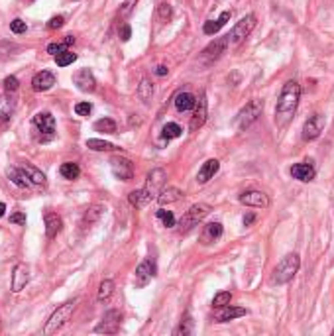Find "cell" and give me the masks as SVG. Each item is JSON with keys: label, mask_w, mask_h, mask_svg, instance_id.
Segmentation results:
<instances>
[{"label": "cell", "mask_w": 334, "mask_h": 336, "mask_svg": "<svg viewBox=\"0 0 334 336\" xmlns=\"http://www.w3.org/2000/svg\"><path fill=\"white\" fill-rule=\"evenodd\" d=\"M301 101V85L297 81H287L283 85L277 105H275V124L277 128H285L287 124L293 120L297 106Z\"/></svg>", "instance_id": "1"}, {"label": "cell", "mask_w": 334, "mask_h": 336, "mask_svg": "<svg viewBox=\"0 0 334 336\" xmlns=\"http://www.w3.org/2000/svg\"><path fill=\"white\" fill-rule=\"evenodd\" d=\"M299 265H301L299 254H287L285 258H281V262L275 265V269H273V283H277V285L289 283L297 275Z\"/></svg>", "instance_id": "2"}, {"label": "cell", "mask_w": 334, "mask_h": 336, "mask_svg": "<svg viewBox=\"0 0 334 336\" xmlns=\"http://www.w3.org/2000/svg\"><path fill=\"white\" fill-rule=\"evenodd\" d=\"M75 307H77V299L73 301H67V303H63V305H59L55 311L52 313V317L47 318V322H45V326H43V334H55L67 320L71 318L73 315V311H75Z\"/></svg>", "instance_id": "3"}, {"label": "cell", "mask_w": 334, "mask_h": 336, "mask_svg": "<svg viewBox=\"0 0 334 336\" xmlns=\"http://www.w3.org/2000/svg\"><path fill=\"white\" fill-rule=\"evenodd\" d=\"M262 110H264V101H260V99H252V101H250V103L236 114V120H234L236 128H238V130H248L252 124L262 116Z\"/></svg>", "instance_id": "4"}, {"label": "cell", "mask_w": 334, "mask_h": 336, "mask_svg": "<svg viewBox=\"0 0 334 336\" xmlns=\"http://www.w3.org/2000/svg\"><path fill=\"white\" fill-rule=\"evenodd\" d=\"M256 28V16L254 14H248L240 22H236V26L230 30L228 37V45H238L240 41H244L248 35L252 34V30Z\"/></svg>", "instance_id": "5"}, {"label": "cell", "mask_w": 334, "mask_h": 336, "mask_svg": "<svg viewBox=\"0 0 334 336\" xmlns=\"http://www.w3.org/2000/svg\"><path fill=\"white\" fill-rule=\"evenodd\" d=\"M211 211H212V207L207 205V203H197V205H193L189 211L185 212V216L181 218V230L187 232L189 228L197 226L207 214H211Z\"/></svg>", "instance_id": "6"}, {"label": "cell", "mask_w": 334, "mask_h": 336, "mask_svg": "<svg viewBox=\"0 0 334 336\" xmlns=\"http://www.w3.org/2000/svg\"><path fill=\"white\" fill-rule=\"evenodd\" d=\"M34 126L37 128V132H41V136L37 138L39 141H50L53 138L55 118H53L50 112H37L34 116Z\"/></svg>", "instance_id": "7"}, {"label": "cell", "mask_w": 334, "mask_h": 336, "mask_svg": "<svg viewBox=\"0 0 334 336\" xmlns=\"http://www.w3.org/2000/svg\"><path fill=\"white\" fill-rule=\"evenodd\" d=\"M322 130H324V116L317 112V114L309 116L305 120V124H303V140L305 141L317 140L318 136L322 134Z\"/></svg>", "instance_id": "8"}, {"label": "cell", "mask_w": 334, "mask_h": 336, "mask_svg": "<svg viewBox=\"0 0 334 336\" xmlns=\"http://www.w3.org/2000/svg\"><path fill=\"white\" fill-rule=\"evenodd\" d=\"M120 320H122V313L116 311V309H112V311H108L105 317H103V320L97 324L94 332H101V334H114V332H118V328H120Z\"/></svg>", "instance_id": "9"}, {"label": "cell", "mask_w": 334, "mask_h": 336, "mask_svg": "<svg viewBox=\"0 0 334 336\" xmlns=\"http://www.w3.org/2000/svg\"><path fill=\"white\" fill-rule=\"evenodd\" d=\"M110 169H112L114 177L120 181H130L134 177V165L126 158H112L110 159Z\"/></svg>", "instance_id": "10"}, {"label": "cell", "mask_w": 334, "mask_h": 336, "mask_svg": "<svg viewBox=\"0 0 334 336\" xmlns=\"http://www.w3.org/2000/svg\"><path fill=\"white\" fill-rule=\"evenodd\" d=\"M228 47V37L224 35V37H218V39H214L212 43H209L207 47H205V52H203V61L207 63V65H211L212 61H216L222 53H224V50Z\"/></svg>", "instance_id": "11"}, {"label": "cell", "mask_w": 334, "mask_h": 336, "mask_svg": "<svg viewBox=\"0 0 334 336\" xmlns=\"http://www.w3.org/2000/svg\"><path fill=\"white\" fill-rule=\"evenodd\" d=\"M163 185H165V171L163 169H152L150 171V175H148V183H146V191L150 193L152 199H158L159 191L163 189Z\"/></svg>", "instance_id": "12"}, {"label": "cell", "mask_w": 334, "mask_h": 336, "mask_svg": "<svg viewBox=\"0 0 334 336\" xmlns=\"http://www.w3.org/2000/svg\"><path fill=\"white\" fill-rule=\"evenodd\" d=\"M240 203L246 207H254V209H267L269 197L262 191H246V193L240 195Z\"/></svg>", "instance_id": "13"}, {"label": "cell", "mask_w": 334, "mask_h": 336, "mask_svg": "<svg viewBox=\"0 0 334 336\" xmlns=\"http://www.w3.org/2000/svg\"><path fill=\"white\" fill-rule=\"evenodd\" d=\"M291 175H293V179H297V181L309 183V181L315 179L317 169H315L313 161H303V163H295V165L291 167Z\"/></svg>", "instance_id": "14"}, {"label": "cell", "mask_w": 334, "mask_h": 336, "mask_svg": "<svg viewBox=\"0 0 334 336\" xmlns=\"http://www.w3.org/2000/svg\"><path fill=\"white\" fill-rule=\"evenodd\" d=\"M30 281V267L26 264H16L14 271H12V291L20 293Z\"/></svg>", "instance_id": "15"}, {"label": "cell", "mask_w": 334, "mask_h": 336, "mask_svg": "<svg viewBox=\"0 0 334 336\" xmlns=\"http://www.w3.org/2000/svg\"><path fill=\"white\" fill-rule=\"evenodd\" d=\"M207 120V94L201 92V97L197 99L195 103V112H193V118H191V130H199L203 124Z\"/></svg>", "instance_id": "16"}, {"label": "cell", "mask_w": 334, "mask_h": 336, "mask_svg": "<svg viewBox=\"0 0 334 336\" xmlns=\"http://www.w3.org/2000/svg\"><path fill=\"white\" fill-rule=\"evenodd\" d=\"M73 83L77 85L79 90H83V92H92V90L97 88V81H94L92 73L88 69L77 71V73L73 75Z\"/></svg>", "instance_id": "17"}, {"label": "cell", "mask_w": 334, "mask_h": 336, "mask_svg": "<svg viewBox=\"0 0 334 336\" xmlns=\"http://www.w3.org/2000/svg\"><path fill=\"white\" fill-rule=\"evenodd\" d=\"M53 85H55V75L52 71H39V73H35L34 79H32V88L35 92L50 90Z\"/></svg>", "instance_id": "18"}, {"label": "cell", "mask_w": 334, "mask_h": 336, "mask_svg": "<svg viewBox=\"0 0 334 336\" xmlns=\"http://www.w3.org/2000/svg\"><path fill=\"white\" fill-rule=\"evenodd\" d=\"M218 169H220L218 159H207V161L203 163V167L199 169V173H197V183L205 185L207 181H211L212 177L216 175V171H218Z\"/></svg>", "instance_id": "19"}, {"label": "cell", "mask_w": 334, "mask_h": 336, "mask_svg": "<svg viewBox=\"0 0 334 336\" xmlns=\"http://www.w3.org/2000/svg\"><path fill=\"white\" fill-rule=\"evenodd\" d=\"M14 108H16V101L12 99L10 92H4L0 94V124L8 122L14 114Z\"/></svg>", "instance_id": "20"}, {"label": "cell", "mask_w": 334, "mask_h": 336, "mask_svg": "<svg viewBox=\"0 0 334 336\" xmlns=\"http://www.w3.org/2000/svg\"><path fill=\"white\" fill-rule=\"evenodd\" d=\"M154 275H156V264H154L152 260L141 262V264L138 265V269H136V285H140V287L146 285Z\"/></svg>", "instance_id": "21"}, {"label": "cell", "mask_w": 334, "mask_h": 336, "mask_svg": "<svg viewBox=\"0 0 334 336\" xmlns=\"http://www.w3.org/2000/svg\"><path fill=\"white\" fill-rule=\"evenodd\" d=\"M232 16V10H224L220 16L216 18V20H209V22H205V26H203V32L207 35H214L220 32V28H224L226 26V22L230 20Z\"/></svg>", "instance_id": "22"}, {"label": "cell", "mask_w": 334, "mask_h": 336, "mask_svg": "<svg viewBox=\"0 0 334 336\" xmlns=\"http://www.w3.org/2000/svg\"><path fill=\"white\" fill-rule=\"evenodd\" d=\"M61 226H63V220H61L59 214H55V212H47L45 214V236L50 240L61 232Z\"/></svg>", "instance_id": "23"}, {"label": "cell", "mask_w": 334, "mask_h": 336, "mask_svg": "<svg viewBox=\"0 0 334 336\" xmlns=\"http://www.w3.org/2000/svg\"><path fill=\"white\" fill-rule=\"evenodd\" d=\"M248 309H242V307H222V311L216 315V322H228V320H234V318L246 317Z\"/></svg>", "instance_id": "24"}, {"label": "cell", "mask_w": 334, "mask_h": 336, "mask_svg": "<svg viewBox=\"0 0 334 336\" xmlns=\"http://www.w3.org/2000/svg\"><path fill=\"white\" fill-rule=\"evenodd\" d=\"M183 197V193L177 189V187H167V189H161L158 195V203L161 207L165 205H171V203H177L179 199Z\"/></svg>", "instance_id": "25"}, {"label": "cell", "mask_w": 334, "mask_h": 336, "mask_svg": "<svg viewBox=\"0 0 334 336\" xmlns=\"http://www.w3.org/2000/svg\"><path fill=\"white\" fill-rule=\"evenodd\" d=\"M195 103H197V97L191 92H179L175 97V108L179 112H187V110H193Z\"/></svg>", "instance_id": "26"}, {"label": "cell", "mask_w": 334, "mask_h": 336, "mask_svg": "<svg viewBox=\"0 0 334 336\" xmlns=\"http://www.w3.org/2000/svg\"><path fill=\"white\" fill-rule=\"evenodd\" d=\"M128 201H130V205H132V207H136V209H141V207L150 205V203H152L154 199L150 197V193H148L146 189H138V191H132V193H130Z\"/></svg>", "instance_id": "27"}, {"label": "cell", "mask_w": 334, "mask_h": 336, "mask_svg": "<svg viewBox=\"0 0 334 336\" xmlns=\"http://www.w3.org/2000/svg\"><path fill=\"white\" fill-rule=\"evenodd\" d=\"M222 236V224L220 222H211L205 226V232H203V244H211L214 240H218Z\"/></svg>", "instance_id": "28"}, {"label": "cell", "mask_w": 334, "mask_h": 336, "mask_svg": "<svg viewBox=\"0 0 334 336\" xmlns=\"http://www.w3.org/2000/svg\"><path fill=\"white\" fill-rule=\"evenodd\" d=\"M8 177H10V181H12L14 185L22 187V189H24V187H30V185H32V181L28 179L26 171H24L22 167H20V169H18V167H10V169H8Z\"/></svg>", "instance_id": "29"}, {"label": "cell", "mask_w": 334, "mask_h": 336, "mask_svg": "<svg viewBox=\"0 0 334 336\" xmlns=\"http://www.w3.org/2000/svg\"><path fill=\"white\" fill-rule=\"evenodd\" d=\"M22 169L26 171L28 179H30L34 185H45V175H43L37 167H34L32 163H24V165H22Z\"/></svg>", "instance_id": "30"}, {"label": "cell", "mask_w": 334, "mask_h": 336, "mask_svg": "<svg viewBox=\"0 0 334 336\" xmlns=\"http://www.w3.org/2000/svg\"><path fill=\"white\" fill-rule=\"evenodd\" d=\"M71 43H75V37H73V35H65V39H63V41L50 43V45H47V53H52V55H59V53L67 52Z\"/></svg>", "instance_id": "31"}, {"label": "cell", "mask_w": 334, "mask_h": 336, "mask_svg": "<svg viewBox=\"0 0 334 336\" xmlns=\"http://www.w3.org/2000/svg\"><path fill=\"white\" fill-rule=\"evenodd\" d=\"M59 173H61L63 179H69V181H73V179H77V177L81 175V169H79V165H77V163H73V161H65V163L59 167Z\"/></svg>", "instance_id": "32"}, {"label": "cell", "mask_w": 334, "mask_h": 336, "mask_svg": "<svg viewBox=\"0 0 334 336\" xmlns=\"http://www.w3.org/2000/svg\"><path fill=\"white\" fill-rule=\"evenodd\" d=\"M87 148L88 150H94V152H112V150H116L114 143L105 141V140H99V138H90V140H87Z\"/></svg>", "instance_id": "33"}, {"label": "cell", "mask_w": 334, "mask_h": 336, "mask_svg": "<svg viewBox=\"0 0 334 336\" xmlns=\"http://www.w3.org/2000/svg\"><path fill=\"white\" fill-rule=\"evenodd\" d=\"M112 293H114V281L112 279H105V281L99 285V295H97V299L101 301H108L112 297Z\"/></svg>", "instance_id": "34"}, {"label": "cell", "mask_w": 334, "mask_h": 336, "mask_svg": "<svg viewBox=\"0 0 334 336\" xmlns=\"http://www.w3.org/2000/svg\"><path fill=\"white\" fill-rule=\"evenodd\" d=\"M183 134V130H181V126L175 122H167L163 126V130H161V136L165 138V140H175Z\"/></svg>", "instance_id": "35"}, {"label": "cell", "mask_w": 334, "mask_h": 336, "mask_svg": "<svg viewBox=\"0 0 334 336\" xmlns=\"http://www.w3.org/2000/svg\"><path fill=\"white\" fill-rule=\"evenodd\" d=\"M152 94H154V85H152L148 79H141V83L138 85V97H140V101L150 103Z\"/></svg>", "instance_id": "36"}, {"label": "cell", "mask_w": 334, "mask_h": 336, "mask_svg": "<svg viewBox=\"0 0 334 336\" xmlns=\"http://www.w3.org/2000/svg\"><path fill=\"white\" fill-rule=\"evenodd\" d=\"M94 130L105 132V134H114L116 132V122L112 118H101V120L94 122Z\"/></svg>", "instance_id": "37"}, {"label": "cell", "mask_w": 334, "mask_h": 336, "mask_svg": "<svg viewBox=\"0 0 334 336\" xmlns=\"http://www.w3.org/2000/svg\"><path fill=\"white\" fill-rule=\"evenodd\" d=\"M230 301H232L230 291H220V293H216V295H214V299H212V307H216V309H222V307L230 305Z\"/></svg>", "instance_id": "38"}, {"label": "cell", "mask_w": 334, "mask_h": 336, "mask_svg": "<svg viewBox=\"0 0 334 336\" xmlns=\"http://www.w3.org/2000/svg\"><path fill=\"white\" fill-rule=\"evenodd\" d=\"M75 59H77V55H75L73 52H69V50L63 53H59V55H55V61H57L59 67H67V65H71Z\"/></svg>", "instance_id": "39"}, {"label": "cell", "mask_w": 334, "mask_h": 336, "mask_svg": "<svg viewBox=\"0 0 334 336\" xmlns=\"http://www.w3.org/2000/svg\"><path fill=\"white\" fill-rule=\"evenodd\" d=\"M158 218L163 222V226H167V228H173L175 226V216H173V212L171 211H158Z\"/></svg>", "instance_id": "40"}, {"label": "cell", "mask_w": 334, "mask_h": 336, "mask_svg": "<svg viewBox=\"0 0 334 336\" xmlns=\"http://www.w3.org/2000/svg\"><path fill=\"white\" fill-rule=\"evenodd\" d=\"M191 330H193V328H191V317H189V315H185V320H181V324H179V326H177L175 330H173V334H191Z\"/></svg>", "instance_id": "41"}, {"label": "cell", "mask_w": 334, "mask_h": 336, "mask_svg": "<svg viewBox=\"0 0 334 336\" xmlns=\"http://www.w3.org/2000/svg\"><path fill=\"white\" fill-rule=\"evenodd\" d=\"M10 30H12L14 34H24V32L28 30V26H26V22H24V20L16 18V20H12V22H10Z\"/></svg>", "instance_id": "42"}, {"label": "cell", "mask_w": 334, "mask_h": 336, "mask_svg": "<svg viewBox=\"0 0 334 336\" xmlns=\"http://www.w3.org/2000/svg\"><path fill=\"white\" fill-rule=\"evenodd\" d=\"M18 87H20V83H18V79L14 75H10V77L4 79V88H6V92H16Z\"/></svg>", "instance_id": "43"}, {"label": "cell", "mask_w": 334, "mask_h": 336, "mask_svg": "<svg viewBox=\"0 0 334 336\" xmlns=\"http://www.w3.org/2000/svg\"><path fill=\"white\" fill-rule=\"evenodd\" d=\"M75 112H77L79 116H88V114L92 112V105H90V103H77V105H75Z\"/></svg>", "instance_id": "44"}, {"label": "cell", "mask_w": 334, "mask_h": 336, "mask_svg": "<svg viewBox=\"0 0 334 336\" xmlns=\"http://www.w3.org/2000/svg\"><path fill=\"white\" fill-rule=\"evenodd\" d=\"M158 14H159V18L161 20H171V6L169 4H159L158 6Z\"/></svg>", "instance_id": "45"}, {"label": "cell", "mask_w": 334, "mask_h": 336, "mask_svg": "<svg viewBox=\"0 0 334 336\" xmlns=\"http://www.w3.org/2000/svg\"><path fill=\"white\" fill-rule=\"evenodd\" d=\"M63 24H65V18L53 16L52 20L47 22V28H50V30H59V28H63Z\"/></svg>", "instance_id": "46"}, {"label": "cell", "mask_w": 334, "mask_h": 336, "mask_svg": "<svg viewBox=\"0 0 334 336\" xmlns=\"http://www.w3.org/2000/svg\"><path fill=\"white\" fill-rule=\"evenodd\" d=\"M101 216V207H92V209H88V212L85 214V222H92V220H97Z\"/></svg>", "instance_id": "47"}, {"label": "cell", "mask_w": 334, "mask_h": 336, "mask_svg": "<svg viewBox=\"0 0 334 336\" xmlns=\"http://www.w3.org/2000/svg\"><path fill=\"white\" fill-rule=\"evenodd\" d=\"M10 222H12V224H26V214H24V212H14V214H10Z\"/></svg>", "instance_id": "48"}, {"label": "cell", "mask_w": 334, "mask_h": 336, "mask_svg": "<svg viewBox=\"0 0 334 336\" xmlns=\"http://www.w3.org/2000/svg\"><path fill=\"white\" fill-rule=\"evenodd\" d=\"M130 37H132V30H130L128 24H124L122 28H120V39H122V41H128Z\"/></svg>", "instance_id": "49"}, {"label": "cell", "mask_w": 334, "mask_h": 336, "mask_svg": "<svg viewBox=\"0 0 334 336\" xmlns=\"http://www.w3.org/2000/svg\"><path fill=\"white\" fill-rule=\"evenodd\" d=\"M167 67H165V65H159L158 69H156V75H158V77H165V75H167Z\"/></svg>", "instance_id": "50"}, {"label": "cell", "mask_w": 334, "mask_h": 336, "mask_svg": "<svg viewBox=\"0 0 334 336\" xmlns=\"http://www.w3.org/2000/svg\"><path fill=\"white\" fill-rule=\"evenodd\" d=\"M254 220H256V216H254V214H248V216H244V226H250Z\"/></svg>", "instance_id": "51"}, {"label": "cell", "mask_w": 334, "mask_h": 336, "mask_svg": "<svg viewBox=\"0 0 334 336\" xmlns=\"http://www.w3.org/2000/svg\"><path fill=\"white\" fill-rule=\"evenodd\" d=\"M4 212H6V205H4V203H0V218L4 216Z\"/></svg>", "instance_id": "52"}, {"label": "cell", "mask_w": 334, "mask_h": 336, "mask_svg": "<svg viewBox=\"0 0 334 336\" xmlns=\"http://www.w3.org/2000/svg\"><path fill=\"white\" fill-rule=\"evenodd\" d=\"M28 2H34V0H28Z\"/></svg>", "instance_id": "53"}, {"label": "cell", "mask_w": 334, "mask_h": 336, "mask_svg": "<svg viewBox=\"0 0 334 336\" xmlns=\"http://www.w3.org/2000/svg\"><path fill=\"white\" fill-rule=\"evenodd\" d=\"M332 334H334V330H332Z\"/></svg>", "instance_id": "54"}]
</instances>
